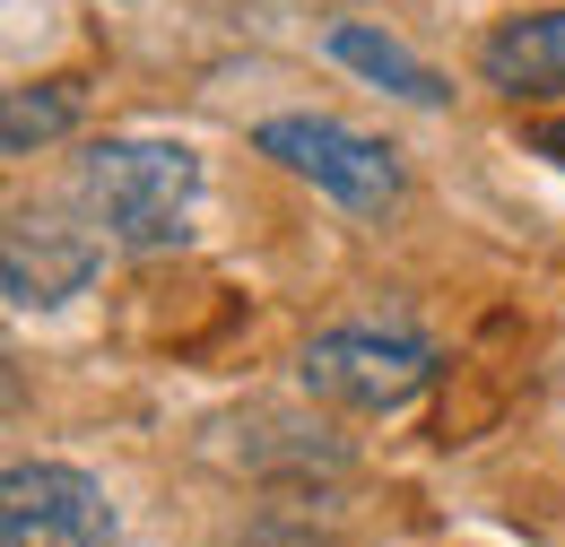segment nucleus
I'll return each mask as SVG.
<instances>
[{
  "label": "nucleus",
  "instance_id": "nucleus-9",
  "mask_svg": "<svg viewBox=\"0 0 565 547\" xmlns=\"http://www.w3.org/2000/svg\"><path fill=\"white\" fill-rule=\"evenodd\" d=\"M522 148H531V157H548V165H565V114L531 122V131H522Z\"/></svg>",
  "mask_w": 565,
  "mask_h": 547
},
{
  "label": "nucleus",
  "instance_id": "nucleus-1",
  "mask_svg": "<svg viewBox=\"0 0 565 547\" xmlns=\"http://www.w3.org/2000/svg\"><path fill=\"white\" fill-rule=\"evenodd\" d=\"M78 201L122 253H174L201 208V157L183 139H96L78 157Z\"/></svg>",
  "mask_w": 565,
  "mask_h": 547
},
{
  "label": "nucleus",
  "instance_id": "nucleus-2",
  "mask_svg": "<svg viewBox=\"0 0 565 547\" xmlns=\"http://www.w3.org/2000/svg\"><path fill=\"white\" fill-rule=\"evenodd\" d=\"M296 383L313 400L349 409V417H392L435 383V340L401 331V322H340V331H313L305 340Z\"/></svg>",
  "mask_w": 565,
  "mask_h": 547
},
{
  "label": "nucleus",
  "instance_id": "nucleus-5",
  "mask_svg": "<svg viewBox=\"0 0 565 547\" xmlns=\"http://www.w3.org/2000/svg\"><path fill=\"white\" fill-rule=\"evenodd\" d=\"M87 278H96V244L62 226V217H9V244H0V296L18 304V313H53V304H71L87 296Z\"/></svg>",
  "mask_w": 565,
  "mask_h": 547
},
{
  "label": "nucleus",
  "instance_id": "nucleus-6",
  "mask_svg": "<svg viewBox=\"0 0 565 547\" xmlns=\"http://www.w3.org/2000/svg\"><path fill=\"white\" fill-rule=\"evenodd\" d=\"M479 78L504 96H565V9H531V18L488 26Z\"/></svg>",
  "mask_w": 565,
  "mask_h": 547
},
{
  "label": "nucleus",
  "instance_id": "nucleus-8",
  "mask_svg": "<svg viewBox=\"0 0 565 547\" xmlns=\"http://www.w3.org/2000/svg\"><path fill=\"white\" fill-rule=\"evenodd\" d=\"M71 122H78L71 87H9V105H0V148H9V157H35L44 139H62Z\"/></svg>",
  "mask_w": 565,
  "mask_h": 547
},
{
  "label": "nucleus",
  "instance_id": "nucleus-7",
  "mask_svg": "<svg viewBox=\"0 0 565 547\" xmlns=\"http://www.w3.org/2000/svg\"><path fill=\"white\" fill-rule=\"evenodd\" d=\"M322 44H331V62H340V69H356L365 87H383V96H401V105H426V114H435V105H452V78H444V69H426L409 44H392V35H383V26H365V18H340Z\"/></svg>",
  "mask_w": 565,
  "mask_h": 547
},
{
  "label": "nucleus",
  "instance_id": "nucleus-3",
  "mask_svg": "<svg viewBox=\"0 0 565 547\" xmlns=\"http://www.w3.org/2000/svg\"><path fill=\"white\" fill-rule=\"evenodd\" d=\"M253 148L287 165L296 183H313L322 201H340L349 217H383V208L401 201V148H383V139L349 131V122H331V114H270Z\"/></svg>",
  "mask_w": 565,
  "mask_h": 547
},
{
  "label": "nucleus",
  "instance_id": "nucleus-4",
  "mask_svg": "<svg viewBox=\"0 0 565 547\" xmlns=\"http://www.w3.org/2000/svg\"><path fill=\"white\" fill-rule=\"evenodd\" d=\"M0 547H122L105 479L71 461H18L0 479Z\"/></svg>",
  "mask_w": 565,
  "mask_h": 547
}]
</instances>
